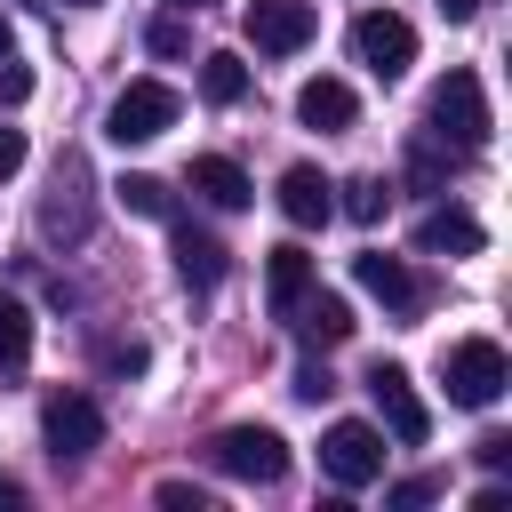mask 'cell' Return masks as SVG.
I'll use <instances>...</instances> for the list:
<instances>
[{"label": "cell", "instance_id": "7a4b0ae2", "mask_svg": "<svg viewBox=\"0 0 512 512\" xmlns=\"http://www.w3.org/2000/svg\"><path fill=\"white\" fill-rule=\"evenodd\" d=\"M488 128H496V120H488V88H480V72H464V64H456V72L432 88V136H440V144H456V152H480V144H488Z\"/></svg>", "mask_w": 512, "mask_h": 512}, {"label": "cell", "instance_id": "4dcf8cb0", "mask_svg": "<svg viewBox=\"0 0 512 512\" xmlns=\"http://www.w3.org/2000/svg\"><path fill=\"white\" fill-rule=\"evenodd\" d=\"M8 504H24V488H16L8 472H0V512H8Z\"/></svg>", "mask_w": 512, "mask_h": 512}, {"label": "cell", "instance_id": "8fae6325", "mask_svg": "<svg viewBox=\"0 0 512 512\" xmlns=\"http://www.w3.org/2000/svg\"><path fill=\"white\" fill-rule=\"evenodd\" d=\"M352 280H360L368 296H384L392 312H424V280H416L400 256H384V248H360V256H352Z\"/></svg>", "mask_w": 512, "mask_h": 512}, {"label": "cell", "instance_id": "ac0fdd59", "mask_svg": "<svg viewBox=\"0 0 512 512\" xmlns=\"http://www.w3.org/2000/svg\"><path fill=\"white\" fill-rule=\"evenodd\" d=\"M264 288H272V312H288V304L312 288V256H304L296 240H288V248H272V256H264Z\"/></svg>", "mask_w": 512, "mask_h": 512}, {"label": "cell", "instance_id": "e0dca14e", "mask_svg": "<svg viewBox=\"0 0 512 512\" xmlns=\"http://www.w3.org/2000/svg\"><path fill=\"white\" fill-rule=\"evenodd\" d=\"M352 112H360V96H352L344 80H328V72L296 88V120H304V128H352Z\"/></svg>", "mask_w": 512, "mask_h": 512}, {"label": "cell", "instance_id": "5b68a950", "mask_svg": "<svg viewBox=\"0 0 512 512\" xmlns=\"http://www.w3.org/2000/svg\"><path fill=\"white\" fill-rule=\"evenodd\" d=\"M40 440H48L56 464H80V456L104 448V408H96L88 392H48V408H40Z\"/></svg>", "mask_w": 512, "mask_h": 512}, {"label": "cell", "instance_id": "52a82bcc", "mask_svg": "<svg viewBox=\"0 0 512 512\" xmlns=\"http://www.w3.org/2000/svg\"><path fill=\"white\" fill-rule=\"evenodd\" d=\"M320 464H328L336 488H368V480H384V432L360 424V416H344V424L320 432Z\"/></svg>", "mask_w": 512, "mask_h": 512}, {"label": "cell", "instance_id": "1f68e13d", "mask_svg": "<svg viewBox=\"0 0 512 512\" xmlns=\"http://www.w3.org/2000/svg\"><path fill=\"white\" fill-rule=\"evenodd\" d=\"M472 8H480V0H440V16H472Z\"/></svg>", "mask_w": 512, "mask_h": 512}, {"label": "cell", "instance_id": "603a6c76", "mask_svg": "<svg viewBox=\"0 0 512 512\" xmlns=\"http://www.w3.org/2000/svg\"><path fill=\"white\" fill-rule=\"evenodd\" d=\"M96 360H104L112 376H144V344H136V336H128V344H120V336H104V344H96Z\"/></svg>", "mask_w": 512, "mask_h": 512}, {"label": "cell", "instance_id": "cb8c5ba5", "mask_svg": "<svg viewBox=\"0 0 512 512\" xmlns=\"http://www.w3.org/2000/svg\"><path fill=\"white\" fill-rule=\"evenodd\" d=\"M440 488H448V480H440V472H416V480H400V488H392V496H384V504H392V512H416V504H432V496H440Z\"/></svg>", "mask_w": 512, "mask_h": 512}, {"label": "cell", "instance_id": "f1b7e54d", "mask_svg": "<svg viewBox=\"0 0 512 512\" xmlns=\"http://www.w3.org/2000/svg\"><path fill=\"white\" fill-rule=\"evenodd\" d=\"M472 456H480L488 472H504V464H512V432H480V448H472Z\"/></svg>", "mask_w": 512, "mask_h": 512}, {"label": "cell", "instance_id": "d4e9b609", "mask_svg": "<svg viewBox=\"0 0 512 512\" xmlns=\"http://www.w3.org/2000/svg\"><path fill=\"white\" fill-rule=\"evenodd\" d=\"M144 40H152V56H184V48H192V32H184L176 16H160V24L144 32Z\"/></svg>", "mask_w": 512, "mask_h": 512}, {"label": "cell", "instance_id": "9c48e42d", "mask_svg": "<svg viewBox=\"0 0 512 512\" xmlns=\"http://www.w3.org/2000/svg\"><path fill=\"white\" fill-rule=\"evenodd\" d=\"M40 232L48 240H88V160L80 152H64L56 160V184H48V200H40Z\"/></svg>", "mask_w": 512, "mask_h": 512}, {"label": "cell", "instance_id": "ffe728a7", "mask_svg": "<svg viewBox=\"0 0 512 512\" xmlns=\"http://www.w3.org/2000/svg\"><path fill=\"white\" fill-rule=\"evenodd\" d=\"M112 192H120V208H128V216H176V192H168L160 176H120Z\"/></svg>", "mask_w": 512, "mask_h": 512}, {"label": "cell", "instance_id": "d6986e66", "mask_svg": "<svg viewBox=\"0 0 512 512\" xmlns=\"http://www.w3.org/2000/svg\"><path fill=\"white\" fill-rule=\"evenodd\" d=\"M200 96H208V104H240V96H248V64L224 56V48L200 56Z\"/></svg>", "mask_w": 512, "mask_h": 512}, {"label": "cell", "instance_id": "83f0119b", "mask_svg": "<svg viewBox=\"0 0 512 512\" xmlns=\"http://www.w3.org/2000/svg\"><path fill=\"white\" fill-rule=\"evenodd\" d=\"M288 392H296V400H328V392H336V384H328V368H320V360H304V368H296V384H288Z\"/></svg>", "mask_w": 512, "mask_h": 512}, {"label": "cell", "instance_id": "6da1fadb", "mask_svg": "<svg viewBox=\"0 0 512 512\" xmlns=\"http://www.w3.org/2000/svg\"><path fill=\"white\" fill-rule=\"evenodd\" d=\"M208 464H216L224 480L272 488V480H288V440H280L272 424H224V432L208 440Z\"/></svg>", "mask_w": 512, "mask_h": 512}, {"label": "cell", "instance_id": "30bf717a", "mask_svg": "<svg viewBox=\"0 0 512 512\" xmlns=\"http://www.w3.org/2000/svg\"><path fill=\"white\" fill-rule=\"evenodd\" d=\"M312 32H320L312 0H248V40H256V56H296Z\"/></svg>", "mask_w": 512, "mask_h": 512}, {"label": "cell", "instance_id": "836d02e7", "mask_svg": "<svg viewBox=\"0 0 512 512\" xmlns=\"http://www.w3.org/2000/svg\"><path fill=\"white\" fill-rule=\"evenodd\" d=\"M72 8H96V0H72Z\"/></svg>", "mask_w": 512, "mask_h": 512}, {"label": "cell", "instance_id": "4fadbf2b", "mask_svg": "<svg viewBox=\"0 0 512 512\" xmlns=\"http://www.w3.org/2000/svg\"><path fill=\"white\" fill-rule=\"evenodd\" d=\"M280 216H288L296 232H312V224H328V216H336V184H328L320 168H304V160H296V168L280 176Z\"/></svg>", "mask_w": 512, "mask_h": 512}, {"label": "cell", "instance_id": "e575fe53", "mask_svg": "<svg viewBox=\"0 0 512 512\" xmlns=\"http://www.w3.org/2000/svg\"><path fill=\"white\" fill-rule=\"evenodd\" d=\"M0 40H8V32H0Z\"/></svg>", "mask_w": 512, "mask_h": 512}, {"label": "cell", "instance_id": "7402d4cb", "mask_svg": "<svg viewBox=\"0 0 512 512\" xmlns=\"http://www.w3.org/2000/svg\"><path fill=\"white\" fill-rule=\"evenodd\" d=\"M384 200H392V184H384V176H352L336 208H344L352 224H376V216H384Z\"/></svg>", "mask_w": 512, "mask_h": 512}, {"label": "cell", "instance_id": "5bb4252c", "mask_svg": "<svg viewBox=\"0 0 512 512\" xmlns=\"http://www.w3.org/2000/svg\"><path fill=\"white\" fill-rule=\"evenodd\" d=\"M416 248H424V256H480L488 232H480L472 208H432V216L416 224Z\"/></svg>", "mask_w": 512, "mask_h": 512}, {"label": "cell", "instance_id": "4316f807", "mask_svg": "<svg viewBox=\"0 0 512 512\" xmlns=\"http://www.w3.org/2000/svg\"><path fill=\"white\" fill-rule=\"evenodd\" d=\"M24 96H32V64L0 56V104H24Z\"/></svg>", "mask_w": 512, "mask_h": 512}, {"label": "cell", "instance_id": "d6a6232c", "mask_svg": "<svg viewBox=\"0 0 512 512\" xmlns=\"http://www.w3.org/2000/svg\"><path fill=\"white\" fill-rule=\"evenodd\" d=\"M168 8H208V0H168Z\"/></svg>", "mask_w": 512, "mask_h": 512}, {"label": "cell", "instance_id": "9a60e30c", "mask_svg": "<svg viewBox=\"0 0 512 512\" xmlns=\"http://www.w3.org/2000/svg\"><path fill=\"white\" fill-rule=\"evenodd\" d=\"M168 224H176V272H184V288H216V280H224V264H232V256H224V240H216V232H200V224H184V216H168Z\"/></svg>", "mask_w": 512, "mask_h": 512}, {"label": "cell", "instance_id": "ba28073f", "mask_svg": "<svg viewBox=\"0 0 512 512\" xmlns=\"http://www.w3.org/2000/svg\"><path fill=\"white\" fill-rule=\"evenodd\" d=\"M352 56H360L376 80H400V72L416 64V24L392 16V8H368V16L352 24Z\"/></svg>", "mask_w": 512, "mask_h": 512}, {"label": "cell", "instance_id": "3957f363", "mask_svg": "<svg viewBox=\"0 0 512 512\" xmlns=\"http://www.w3.org/2000/svg\"><path fill=\"white\" fill-rule=\"evenodd\" d=\"M176 112H184V96H176L168 80H128V88L112 96V112H104V136H112V144H152V136L176 128Z\"/></svg>", "mask_w": 512, "mask_h": 512}, {"label": "cell", "instance_id": "8992f818", "mask_svg": "<svg viewBox=\"0 0 512 512\" xmlns=\"http://www.w3.org/2000/svg\"><path fill=\"white\" fill-rule=\"evenodd\" d=\"M368 400H376V416H384V432H392L400 448H424V440H432V408L416 400V384H408L400 360H376V368H368Z\"/></svg>", "mask_w": 512, "mask_h": 512}, {"label": "cell", "instance_id": "7c38bea8", "mask_svg": "<svg viewBox=\"0 0 512 512\" xmlns=\"http://www.w3.org/2000/svg\"><path fill=\"white\" fill-rule=\"evenodd\" d=\"M280 320H288V328H296L304 344H320V352L352 336V304H344V296H328V288H304V296H296V304H288Z\"/></svg>", "mask_w": 512, "mask_h": 512}, {"label": "cell", "instance_id": "484cf974", "mask_svg": "<svg viewBox=\"0 0 512 512\" xmlns=\"http://www.w3.org/2000/svg\"><path fill=\"white\" fill-rule=\"evenodd\" d=\"M152 496H160V504H168V512H208V496H200V488H192V480H160V488H152Z\"/></svg>", "mask_w": 512, "mask_h": 512}, {"label": "cell", "instance_id": "2e32d148", "mask_svg": "<svg viewBox=\"0 0 512 512\" xmlns=\"http://www.w3.org/2000/svg\"><path fill=\"white\" fill-rule=\"evenodd\" d=\"M192 192H200L208 208H248V200H256L248 168H240V160H224V152H200V160H192Z\"/></svg>", "mask_w": 512, "mask_h": 512}, {"label": "cell", "instance_id": "44dd1931", "mask_svg": "<svg viewBox=\"0 0 512 512\" xmlns=\"http://www.w3.org/2000/svg\"><path fill=\"white\" fill-rule=\"evenodd\" d=\"M24 352H32V312L0 296V368H24Z\"/></svg>", "mask_w": 512, "mask_h": 512}, {"label": "cell", "instance_id": "277c9868", "mask_svg": "<svg viewBox=\"0 0 512 512\" xmlns=\"http://www.w3.org/2000/svg\"><path fill=\"white\" fill-rule=\"evenodd\" d=\"M504 384H512V360H504L496 336H464V344H448V400H456V408H496Z\"/></svg>", "mask_w": 512, "mask_h": 512}, {"label": "cell", "instance_id": "f546056e", "mask_svg": "<svg viewBox=\"0 0 512 512\" xmlns=\"http://www.w3.org/2000/svg\"><path fill=\"white\" fill-rule=\"evenodd\" d=\"M24 168V128H0V176Z\"/></svg>", "mask_w": 512, "mask_h": 512}]
</instances>
